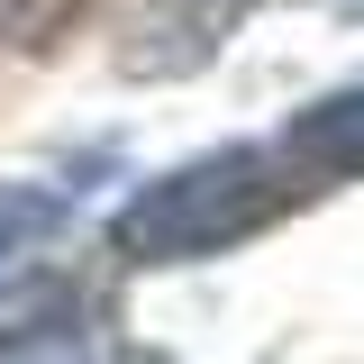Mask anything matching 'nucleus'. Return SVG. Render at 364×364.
<instances>
[{"mask_svg": "<svg viewBox=\"0 0 364 364\" xmlns=\"http://www.w3.org/2000/svg\"><path fill=\"white\" fill-rule=\"evenodd\" d=\"M328 182L310 173V155L291 136H246V146H210L173 173H155L128 210L109 219V255L119 264H210L228 246L282 228L291 210H310Z\"/></svg>", "mask_w": 364, "mask_h": 364, "instance_id": "f257e3e1", "label": "nucleus"}, {"mask_svg": "<svg viewBox=\"0 0 364 364\" xmlns=\"http://www.w3.org/2000/svg\"><path fill=\"white\" fill-rule=\"evenodd\" d=\"M264 0H146L136 9L128 46H119V73L128 82H191L228 55V37L255 18Z\"/></svg>", "mask_w": 364, "mask_h": 364, "instance_id": "f03ea898", "label": "nucleus"}, {"mask_svg": "<svg viewBox=\"0 0 364 364\" xmlns=\"http://www.w3.org/2000/svg\"><path fill=\"white\" fill-rule=\"evenodd\" d=\"M109 173V155L100 164H73V173H46V182H18V191H0V264H18V255H37L55 228L82 210V182Z\"/></svg>", "mask_w": 364, "mask_h": 364, "instance_id": "7ed1b4c3", "label": "nucleus"}, {"mask_svg": "<svg viewBox=\"0 0 364 364\" xmlns=\"http://www.w3.org/2000/svg\"><path fill=\"white\" fill-rule=\"evenodd\" d=\"M282 136L310 155V173L328 182V191H337V182H355V173H364V82H355V91H328V100L301 109Z\"/></svg>", "mask_w": 364, "mask_h": 364, "instance_id": "20e7f679", "label": "nucleus"}, {"mask_svg": "<svg viewBox=\"0 0 364 364\" xmlns=\"http://www.w3.org/2000/svg\"><path fill=\"white\" fill-rule=\"evenodd\" d=\"M100 0H0V37L28 46V55H46V46H64L73 28H82Z\"/></svg>", "mask_w": 364, "mask_h": 364, "instance_id": "39448f33", "label": "nucleus"}]
</instances>
